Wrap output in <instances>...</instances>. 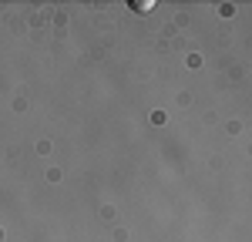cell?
I'll return each instance as SVG.
<instances>
[{
  "label": "cell",
  "instance_id": "cell-1",
  "mask_svg": "<svg viewBox=\"0 0 252 242\" xmlns=\"http://www.w3.org/2000/svg\"><path fill=\"white\" fill-rule=\"evenodd\" d=\"M131 10H141V14L152 10V0H131Z\"/></svg>",
  "mask_w": 252,
  "mask_h": 242
}]
</instances>
